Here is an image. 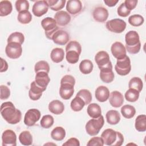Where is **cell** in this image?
I'll return each instance as SVG.
<instances>
[{"label":"cell","mask_w":146,"mask_h":146,"mask_svg":"<svg viewBox=\"0 0 146 146\" xmlns=\"http://www.w3.org/2000/svg\"><path fill=\"white\" fill-rule=\"evenodd\" d=\"M1 114L3 118L10 124H17L22 119L21 112L17 109L11 102H6L1 104Z\"/></svg>","instance_id":"obj_1"},{"label":"cell","mask_w":146,"mask_h":146,"mask_svg":"<svg viewBox=\"0 0 146 146\" xmlns=\"http://www.w3.org/2000/svg\"><path fill=\"white\" fill-rule=\"evenodd\" d=\"M125 49L131 54L138 53L141 48V43L139 34L134 30H131L125 35Z\"/></svg>","instance_id":"obj_2"},{"label":"cell","mask_w":146,"mask_h":146,"mask_svg":"<svg viewBox=\"0 0 146 146\" xmlns=\"http://www.w3.org/2000/svg\"><path fill=\"white\" fill-rule=\"evenodd\" d=\"M101 137L104 144L107 145L120 146L124 142L123 135L118 131H115L112 129H105L101 135Z\"/></svg>","instance_id":"obj_3"},{"label":"cell","mask_w":146,"mask_h":146,"mask_svg":"<svg viewBox=\"0 0 146 146\" xmlns=\"http://www.w3.org/2000/svg\"><path fill=\"white\" fill-rule=\"evenodd\" d=\"M104 120L102 115L98 118H92L86 123L85 128L86 132L90 136H95L99 133L104 125Z\"/></svg>","instance_id":"obj_4"},{"label":"cell","mask_w":146,"mask_h":146,"mask_svg":"<svg viewBox=\"0 0 146 146\" xmlns=\"http://www.w3.org/2000/svg\"><path fill=\"white\" fill-rule=\"evenodd\" d=\"M41 25L44 30L46 37L52 40V37L54 34L59 30L57 23L54 19L51 17H46L41 21Z\"/></svg>","instance_id":"obj_5"},{"label":"cell","mask_w":146,"mask_h":146,"mask_svg":"<svg viewBox=\"0 0 146 146\" xmlns=\"http://www.w3.org/2000/svg\"><path fill=\"white\" fill-rule=\"evenodd\" d=\"M116 72L121 76L128 75L131 70V64L129 58L127 55L124 58L117 59L116 64L115 66Z\"/></svg>","instance_id":"obj_6"},{"label":"cell","mask_w":146,"mask_h":146,"mask_svg":"<svg viewBox=\"0 0 146 146\" xmlns=\"http://www.w3.org/2000/svg\"><path fill=\"white\" fill-rule=\"evenodd\" d=\"M127 24L125 22L121 19L115 18L107 22L106 28L111 32L115 33H121L123 32L126 28Z\"/></svg>","instance_id":"obj_7"},{"label":"cell","mask_w":146,"mask_h":146,"mask_svg":"<svg viewBox=\"0 0 146 146\" xmlns=\"http://www.w3.org/2000/svg\"><path fill=\"white\" fill-rule=\"evenodd\" d=\"M6 55L11 59H17L19 58L22 53V48L21 44L18 43H8L5 48Z\"/></svg>","instance_id":"obj_8"},{"label":"cell","mask_w":146,"mask_h":146,"mask_svg":"<svg viewBox=\"0 0 146 146\" xmlns=\"http://www.w3.org/2000/svg\"><path fill=\"white\" fill-rule=\"evenodd\" d=\"M95 60L99 68L112 67L109 54L105 51H100L95 56Z\"/></svg>","instance_id":"obj_9"},{"label":"cell","mask_w":146,"mask_h":146,"mask_svg":"<svg viewBox=\"0 0 146 146\" xmlns=\"http://www.w3.org/2000/svg\"><path fill=\"white\" fill-rule=\"evenodd\" d=\"M40 111L36 108H31L29 110L25 113L24 117V123L29 127L35 125L40 117Z\"/></svg>","instance_id":"obj_10"},{"label":"cell","mask_w":146,"mask_h":146,"mask_svg":"<svg viewBox=\"0 0 146 146\" xmlns=\"http://www.w3.org/2000/svg\"><path fill=\"white\" fill-rule=\"evenodd\" d=\"M48 5L46 1H37L33 6L32 11L35 16L40 17L48 11Z\"/></svg>","instance_id":"obj_11"},{"label":"cell","mask_w":146,"mask_h":146,"mask_svg":"<svg viewBox=\"0 0 146 146\" xmlns=\"http://www.w3.org/2000/svg\"><path fill=\"white\" fill-rule=\"evenodd\" d=\"M2 146H15L17 145V136L11 129L5 130L2 135Z\"/></svg>","instance_id":"obj_12"},{"label":"cell","mask_w":146,"mask_h":146,"mask_svg":"<svg viewBox=\"0 0 146 146\" xmlns=\"http://www.w3.org/2000/svg\"><path fill=\"white\" fill-rule=\"evenodd\" d=\"M113 56L117 59H120L127 56V50L125 46L120 42L113 43L111 47Z\"/></svg>","instance_id":"obj_13"},{"label":"cell","mask_w":146,"mask_h":146,"mask_svg":"<svg viewBox=\"0 0 146 146\" xmlns=\"http://www.w3.org/2000/svg\"><path fill=\"white\" fill-rule=\"evenodd\" d=\"M74 85L69 83H60L59 95L64 100L70 99L74 92Z\"/></svg>","instance_id":"obj_14"},{"label":"cell","mask_w":146,"mask_h":146,"mask_svg":"<svg viewBox=\"0 0 146 146\" xmlns=\"http://www.w3.org/2000/svg\"><path fill=\"white\" fill-rule=\"evenodd\" d=\"M52 40L56 44L65 45L70 40V35L67 31L58 30L52 35Z\"/></svg>","instance_id":"obj_15"},{"label":"cell","mask_w":146,"mask_h":146,"mask_svg":"<svg viewBox=\"0 0 146 146\" xmlns=\"http://www.w3.org/2000/svg\"><path fill=\"white\" fill-rule=\"evenodd\" d=\"M35 82L38 86L46 90L47 85L50 82L48 73L44 71H39L36 73L35 77Z\"/></svg>","instance_id":"obj_16"},{"label":"cell","mask_w":146,"mask_h":146,"mask_svg":"<svg viewBox=\"0 0 146 146\" xmlns=\"http://www.w3.org/2000/svg\"><path fill=\"white\" fill-rule=\"evenodd\" d=\"M54 19L58 26H65L70 23L71 17L68 13L65 11L60 10L57 11L54 15Z\"/></svg>","instance_id":"obj_17"},{"label":"cell","mask_w":146,"mask_h":146,"mask_svg":"<svg viewBox=\"0 0 146 146\" xmlns=\"http://www.w3.org/2000/svg\"><path fill=\"white\" fill-rule=\"evenodd\" d=\"M108 11L104 7H97L93 12L92 15L94 19L98 22H104L108 17Z\"/></svg>","instance_id":"obj_18"},{"label":"cell","mask_w":146,"mask_h":146,"mask_svg":"<svg viewBox=\"0 0 146 146\" xmlns=\"http://www.w3.org/2000/svg\"><path fill=\"white\" fill-rule=\"evenodd\" d=\"M109 102L111 106L118 108L121 106L124 103V96L122 94L117 91H112L109 96Z\"/></svg>","instance_id":"obj_19"},{"label":"cell","mask_w":146,"mask_h":146,"mask_svg":"<svg viewBox=\"0 0 146 146\" xmlns=\"http://www.w3.org/2000/svg\"><path fill=\"white\" fill-rule=\"evenodd\" d=\"M82 9V3L79 0H69L67 2L66 10L68 13L76 15Z\"/></svg>","instance_id":"obj_20"},{"label":"cell","mask_w":146,"mask_h":146,"mask_svg":"<svg viewBox=\"0 0 146 146\" xmlns=\"http://www.w3.org/2000/svg\"><path fill=\"white\" fill-rule=\"evenodd\" d=\"M44 90L36 84L35 80L32 82L30 84V88L29 91V96L32 100H38L42 95Z\"/></svg>","instance_id":"obj_21"},{"label":"cell","mask_w":146,"mask_h":146,"mask_svg":"<svg viewBox=\"0 0 146 146\" xmlns=\"http://www.w3.org/2000/svg\"><path fill=\"white\" fill-rule=\"evenodd\" d=\"M95 98L100 102H104L107 100L110 96V91L104 86H99L95 90Z\"/></svg>","instance_id":"obj_22"},{"label":"cell","mask_w":146,"mask_h":146,"mask_svg":"<svg viewBox=\"0 0 146 146\" xmlns=\"http://www.w3.org/2000/svg\"><path fill=\"white\" fill-rule=\"evenodd\" d=\"M100 78L101 80L106 83L112 82L115 78L112 67H107L100 70Z\"/></svg>","instance_id":"obj_23"},{"label":"cell","mask_w":146,"mask_h":146,"mask_svg":"<svg viewBox=\"0 0 146 146\" xmlns=\"http://www.w3.org/2000/svg\"><path fill=\"white\" fill-rule=\"evenodd\" d=\"M48 110L55 115H60L64 110L63 103L59 100H54L48 104Z\"/></svg>","instance_id":"obj_24"},{"label":"cell","mask_w":146,"mask_h":146,"mask_svg":"<svg viewBox=\"0 0 146 146\" xmlns=\"http://www.w3.org/2000/svg\"><path fill=\"white\" fill-rule=\"evenodd\" d=\"M107 121L111 125H116L120 120V115L117 111L116 110H110L106 115Z\"/></svg>","instance_id":"obj_25"},{"label":"cell","mask_w":146,"mask_h":146,"mask_svg":"<svg viewBox=\"0 0 146 146\" xmlns=\"http://www.w3.org/2000/svg\"><path fill=\"white\" fill-rule=\"evenodd\" d=\"M87 112L91 118H98L102 115V110L100 106L97 103H91L87 107Z\"/></svg>","instance_id":"obj_26"},{"label":"cell","mask_w":146,"mask_h":146,"mask_svg":"<svg viewBox=\"0 0 146 146\" xmlns=\"http://www.w3.org/2000/svg\"><path fill=\"white\" fill-rule=\"evenodd\" d=\"M50 57L54 63H60L64 59V51L62 48H54L51 52Z\"/></svg>","instance_id":"obj_27"},{"label":"cell","mask_w":146,"mask_h":146,"mask_svg":"<svg viewBox=\"0 0 146 146\" xmlns=\"http://www.w3.org/2000/svg\"><path fill=\"white\" fill-rule=\"evenodd\" d=\"M13 10V6L9 1H1L0 2V16L5 17L9 15Z\"/></svg>","instance_id":"obj_28"},{"label":"cell","mask_w":146,"mask_h":146,"mask_svg":"<svg viewBox=\"0 0 146 146\" xmlns=\"http://www.w3.org/2000/svg\"><path fill=\"white\" fill-rule=\"evenodd\" d=\"M66 136V131L62 127H56L51 132V137L56 141H62Z\"/></svg>","instance_id":"obj_29"},{"label":"cell","mask_w":146,"mask_h":146,"mask_svg":"<svg viewBox=\"0 0 146 146\" xmlns=\"http://www.w3.org/2000/svg\"><path fill=\"white\" fill-rule=\"evenodd\" d=\"M135 129L139 132H145L146 131V116L140 115L137 116L135 123Z\"/></svg>","instance_id":"obj_30"},{"label":"cell","mask_w":146,"mask_h":146,"mask_svg":"<svg viewBox=\"0 0 146 146\" xmlns=\"http://www.w3.org/2000/svg\"><path fill=\"white\" fill-rule=\"evenodd\" d=\"M79 67L80 71L82 74H89L92 71L94 65L91 60L88 59H84L80 63Z\"/></svg>","instance_id":"obj_31"},{"label":"cell","mask_w":146,"mask_h":146,"mask_svg":"<svg viewBox=\"0 0 146 146\" xmlns=\"http://www.w3.org/2000/svg\"><path fill=\"white\" fill-rule=\"evenodd\" d=\"M86 105L84 100L79 96H75L71 102L70 106L71 109L75 112L80 111Z\"/></svg>","instance_id":"obj_32"},{"label":"cell","mask_w":146,"mask_h":146,"mask_svg":"<svg viewBox=\"0 0 146 146\" xmlns=\"http://www.w3.org/2000/svg\"><path fill=\"white\" fill-rule=\"evenodd\" d=\"M121 113L124 117L126 119H131L135 116L136 110L133 106L129 104H125L121 107Z\"/></svg>","instance_id":"obj_33"},{"label":"cell","mask_w":146,"mask_h":146,"mask_svg":"<svg viewBox=\"0 0 146 146\" xmlns=\"http://www.w3.org/2000/svg\"><path fill=\"white\" fill-rule=\"evenodd\" d=\"M19 140L23 145H30L33 143V137L29 131H24L19 134Z\"/></svg>","instance_id":"obj_34"},{"label":"cell","mask_w":146,"mask_h":146,"mask_svg":"<svg viewBox=\"0 0 146 146\" xmlns=\"http://www.w3.org/2000/svg\"><path fill=\"white\" fill-rule=\"evenodd\" d=\"M48 7L53 11H59L62 9L66 2L65 0H48L46 1Z\"/></svg>","instance_id":"obj_35"},{"label":"cell","mask_w":146,"mask_h":146,"mask_svg":"<svg viewBox=\"0 0 146 146\" xmlns=\"http://www.w3.org/2000/svg\"><path fill=\"white\" fill-rule=\"evenodd\" d=\"M129 88H133L140 92L143 87V83L142 80L139 77H133L129 81Z\"/></svg>","instance_id":"obj_36"},{"label":"cell","mask_w":146,"mask_h":146,"mask_svg":"<svg viewBox=\"0 0 146 146\" xmlns=\"http://www.w3.org/2000/svg\"><path fill=\"white\" fill-rule=\"evenodd\" d=\"M25 40L24 35L20 32H14L11 34L7 38V43L10 42H15L22 44Z\"/></svg>","instance_id":"obj_37"},{"label":"cell","mask_w":146,"mask_h":146,"mask_svg":"<svg viewBox=\"0 0 146 146\" xmlns=\"http://www.w3.org/2000/svg\"><path fill=\"white\" fill-rule=\"evenodd\" d=\"M18 21L22 24H28L32 20V15L29 10L19 13L17 16Z\"/></svg>","instance_id":"obj_38"},{"label":"cell","mask_w":146,"mask_h":146,"mask_svg":"<svg viewBox=\"0 0 146 146\" xmlns=\"http://www.w3.org/2000/svg\"><path fill=\"white\" fill-rule=\"evenodd\" d=\"M139 92L133 88H129L124 95L125 99L129 102H135L139 98Z\"/></svg>","instance_id":"obj_39"},{"label":"cell","mask_w":146,"mask_h":146,"mask_svg":"<svg viewBox=\"0 0 146 146\" xmlns=\"http://www.w3.org/2000/svg\"><path fill=\"white\" fill-rule=\"evenodd\" d=\"M144 19L143 16L139 14H134L128 18V23L132 26L138 27L143 24Z\"/></svg>","instance_id":"obj_40"},{"label":"cell","mask_w":146,"mask_h":146,"mask_svg":"<svg viewBox=\"0 0 146 146\" xmlns=\"http://www.w3.org/2000/svg\"><path fill=\"white\" fill-rule=\"evenodd\" d=\"M76 96L81 98L85 102L86 105H88L92 100V95L90 91L87 89H82L78 91Z\"/></svg>","instance_id":"obj_41"},{"label":"cell","mask_w":146,"mask_h":146,"mask_svg":"<svg viewBox=\"0 0 146 146\" xmlns=\"http://www.w3.org/2000/svg\"><path fill=\"white\" fill-rule=\"evenodd\" d=\"M66 52V58L70 64H75L77 63L79 59V54L74 50H68Z\"/></svg>","instance_id":"obj_42"},{"label":"cell","mask_w":146,"mask_h":146,"mask_svg":"<svg viewBox=\"0 0 146 146\" xmlns=\"http://www.w3.org/2000/svg\"><path fill=\"white\" fill-rule=\"evenodd\" d=\"M54 122V117L51 115H46L42 117L40 124L42 128L48 129L52 126Z\"/></svg>","instance_id":"obj_43"},{"label":"cell","mask_w":146,"mask_h":146,"mask_svg":"<svg viewBox=\"0 0 146 146\" xmlns=\"http://www.w3.org/2000/svg\"><path fill=\"white\" fill-rule=\"evenodd\" d=\"M34 70L36 73L39 71H44L48 73L50 71V66L47 62L40 60L36 62L35 64Z\"/></svg>","instance_id":"obj_44"},{"label":"cell","mask_w":146,"mask_h":146,"mask_svg":"<svg viewBox=\"0 0 146 146\" xmlns=\"http://www.w3.org/2000/svg\"><path fill=\"white\" fill-rule=\"evenodd\" d=\"M15 6L17 11L19 13L27 11L29 9V2L26 0H17L15 2Z\"/></svg>","instance_id":"obj_45"},{"label":"cell","mask_w":146,"mask_h":146,"mask_svg":"<svg viewBox=\"0 0 146 146\" xmlns=\"http://www.w3.org/2000/svg\"><path fill=\"white\" fill-rule=\"evenodd\" d=\"M68 50L76 51L79 54V55H80L82 52V47L78 42L76 40H71L67 43L66 47V51Z\"/></svg>","instance_id":"obj_46"},{"label":"cell","mask_w":146,"mask_h":146,"mask_svg":"<svg viewBox=\"0 0 146 146\" xmlns=\"http://www.w3.org/2000/svg\"><path fill=\"white\" fill-rule=\"evenodd\" d=\"M104 142L101 137H93L87 143V146H103Z\"/></svg>","instance_id":"obj_47"},{"label":"cell","mask_w":146,"mask_h":146,"mask_svg":"<svg viewBox=\"0 0 146 146\" xmlns=\"http://www.w3.org/2000/svg\"><path fill=\"white\" fill-rule=\"evenodd\" d=\"M1 95L0 99L1 100H6L8 99L10 95V91L9 87L5 85H1Z\"/></svg>","instance_id":"obj_48"},{"label":"cell","mask_w":146,"mask_h":146,"mask_svg":"<svg viewBox=\"0 0 146 146\" xmlns=\"http://www.w3.org/2000/svg\"><path fill=\"white\" fill-rule=\"evenodd\" d=\"M117 13L119 16L121 17H126L131 13V11L128 10L125 7L124 3L123 2L118 7L117 10Z\"/></svg>","instance_id":"obj_49"},{"label":"cell","mask_w":146,"mask_h":146,"mask_svg":"<svg viewBox=\"0 0 146 146\" xmlns=\"http://www.w3.org/2000/svg\"><path fill=\"white\" fill-rule=\"evenodd\" d=\"M124 5L125 6V7L131 11L132 10L134 9L137 3V0H125L124 2Z\"/></svg>","instance_id":"obj_50"},{"label":"cell","mask_w":146,"mask_h":146,"mask_svg":"<svg viewBox=\"0 0 146 146\" xmlns=\"http://www.w3.org/2000/svg\"><path fill=\"white\" fill-rule=\"evenodd\" d=\"M79 146L80 143L78 139L75 137H71L67 140L63 144V146Z\"/></svg>","instance_id":"obj_51"},{"label":"cell","mask_w":146,"mask_h":146,"mask_svg":"<svg viewBox=\"0 0 146 146\" xmlns=\"http://www.w3.org/2000/svg\"><path fill=\"white\" fill-rule=\"evenodd\" d=\"M69 83L75 85V79L72 76L70 75H66L62 78L60 80V83Z\"/></svg>","instance_id":"obj_52"},{"label":"cell","mask_w":146,"mask_h":146,"mask_svg":"<svg viewBox=\"0 0 146 146\" xmlns=\"http://www.w3.org/2000/svg\"><path fill=\"white\" fill-rule=\"evenodd\" d=\"M1 69H0V72H5L8 69V64L7 62L4 60L3 58H1Z\"/></svg>","instance_id":"obj_53"},{"label":"cell","mask_w":146,"mask_h":146,"mask_svg":"<svg viewBox=\"0 0 146 146\" xmlns=\"http://www.w3.org/2000/svg\"><path fill=\"white\" fill-rule=\"evenodd\" d=\"M118 2H119L118 0H104V3L109 7L115 6Z\"/></svg>","instance_id":"obj_54"}]
</instances>
